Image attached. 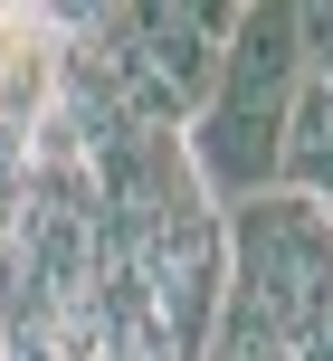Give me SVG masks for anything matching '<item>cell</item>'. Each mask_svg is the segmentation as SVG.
Masks as SVG:
<instances>
[{
  "label": "cell",
  "instance_id": "1",
  "mask_svg": "<svg viewBox=\"0 0 333 361\" xmlns=\"http://www.w3.org/2000/svg\"><path fill=\"white\" fill-rule=\"evenodd\" d=\"M305 86V48H296V10L267 0V10L229 19L219 76H210V105L181 124V162L210 190V209H238V200L277 190V152H286V105Z\"/></svg>",
  "mask_w": 333,
  "mask_h": 361
},
{
  "label": "cell",
  "instance_id": "2",
  "mask_svg": "<svg viewBox=\"0 0 333 361\" xmlns=\"http://www.w3.org/2000/svg\"><path fill=\"white\" fill-rule=\"evenodd\" d=\"M229 295H248L277 324L286 361H296V343L333 314V228H324L315 200L258 190L229 209Z\"/></svg>",
  "mask_w": 333,
  "mask_h": 361
},
{
  "label": "cell",
  "instance_id": "3",
  "mask_svg": "<svg viewBox=\"0 0 333 361\" xmlns=\"http://www.w3.org/2000/svg\"><path fill=\"white\" fill-rule=\"evenodd\" d=\"M200 361H286V343H277V324H267L248 295H229L219 324H210V343H200Z\"/></svg>",
  "mask_w": 333,
  "mask_h": 361
}]
</instances>
